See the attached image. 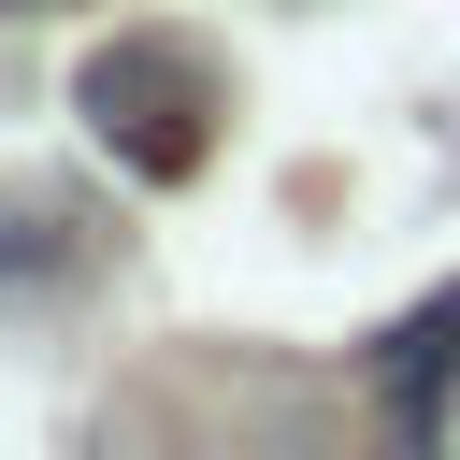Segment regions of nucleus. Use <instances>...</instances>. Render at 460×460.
I'll list each match as a JSON object with an SVG mask.
<instances>
[{
    "label": "nucleus",
    "instance_id": "nucleus-1",
    "mask_svg": "<svg viewBox=\"0 0 460 460\" xmlns=\"http://www.w3.org/2000/svg\"><path fill=\"white\" fill-rule=\"evenodd\" d=\"M72 101H86V129H101L144 187L201 172V144H216V72H201V43H172V29H115Z\"/></svg>",
    "mask_w": 460,
    "mask_h": 460
},
{
    "label": "nucleus",
    "instance_id": "nucleus-2",
    "mask_svg": "<svg viewBox=\"0 0 460 460\" xmlns=\"http://www.w3.org/2000/svg\"><path fill=\"white\" fill-rule=\"evenodd\" d=\"M446 374H460V288H431V302L374 345V388H388V431H402V446L446 431Z\"/></svg>",
    "mask_w": 460,
    "mask_h": 460
}]
</instances>
